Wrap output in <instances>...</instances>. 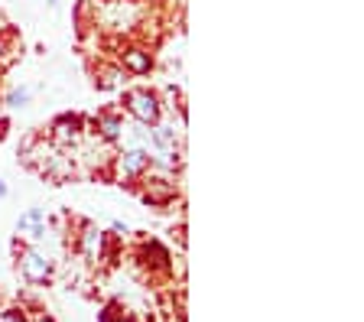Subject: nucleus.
I'll use <instances>...</instances> for the list:
<instances>
[{
	"label": "nucleus",
	"instance_id": "obj_12",
	"mask_svg": "<svg viewBox=\"0 0 364 322\" xmlns=\"http://www.w3.org/2000/svg\"><path fill=\"white\" fill-rule=\"evenodd\" d=\"M0 101H4L10 111H20V107H26L33 101V88H26V85H20V88H10V92L4 95Z\"/></svg>",
	"mask_w": 364,
	"mask_h": 322
},
{
	"label": "nucleus",
	"instance_id": "obj_10",
	"mask_svg": "<svg viewBox=\"0 0 364 322\" xmlns=\"http://www.w3.org/2000/svg\"><path fill=\"white\" fill-rule=\"evenodd\" d=\"M124 85H127V75L117 62H107V65L95 69V88L98 92H124Z\"/></svg>",
	"mask_w": 364,
	"mask_h": 322
},
{
	"label": "nucleus",
	"instance_id": "obj_18",
	"mask_svg": "<svg viewBox=\"0 0 364 322\" xmlns=\"http://www.w3.org/2000/svg\"><path fill=\"white\" fill-rule=\"evenodd\" d=\"M7 192H10L7 183H4V176H0V199H7Z\"/></svg>",
	"mask_w": 364,
	"mask_h": 322
},
{
	"label": "nucleus",
	"instance_id": "obj_4",
	"mask_svg": "<svg viewBox=\"0 0 364 322\" xmlns=\"http://www.w3.org/2000/svg\"><path fill=\"white\" fill-rule=\"evenodd\" d=\"M134 192L140 195V202H146V205H153V208H166L169 202H176V195H179L173 176H169V169H159V166H153L150 173L134 186Z\"/></svg>",
	"mask_w": 364,
	"mask_h": 322
},
{
	"label": "nucleus",
	"instance_id": "obj_8",
	"mask_svg": "<svg viewBox=\"0 0 364 322\" xmlns=\"http://www.w3.org/2000/svg\"><path fill=\"white\" fill-rule=\"evenodd\" d=\"M91 127H95V137H98L101 144L114 146V144H121L124 131H127V121H124L121 111H114V107H101L98 114L91 117Z\"/></svg>",
	"mask_w": 364,
	"mask_h": 322
},
{
	"label": "nucleus",
	"instance_id": "obj_19",
	"mask_svg": "<svg viewBox=\"0 0 364 322\" xmlns=\"http://www.w3.org/2000/svg\"><path fill=\"white\" fill-rule=\"evenodd\" d=\"M49 4H55V0H49Z\"/></svg>",
	"mask_w": 364,
	"mask_h": 322
},
{
	"label": "nucleus",
	"instance_id": "obj_13",
	"mask_svg": "<svg viewBox=\"0 0 364 322\" xmlns=\"http://www.w3.org/2000/svg\"><path fill=\"white\" fill-rule=\"evenodd\" d=\"M0 322H30V316L23 313V306H10L0 313Z\"/></svg>",
	"mask_w": 364,
	"mask_h": 322
},
{
	"label": "nucleus",
	"instance_id": "obj_6",
	"mask_svg": "<svg viewBox=\"0 0 364 322\" xmlns=\"http://www.w3.org/2000/svg\"><path fill=\"white\" fill-rule=\"evenodd\" d=\"M117 65L124 69L127 78H146L156 69V55H153V49L144 46V43H127V46H121V53H117Z\"/></svg>",
	"mask_w": 364,
	"mask_h": 322
},
{
	"label": "nucleus",
	"instance_id": "obj_2",
	"mask_svg": "<svg viewBox=\"0 0 364 322\" xmlns=\"http://www.w3.org/2000/svg\"><path fill=\"white\" fill-rule=\"evenodd\" d=\"M107 166H111V176L117 179V183L134 189V186L153 169V156L146 146H124V150H117V154L111 156Z\"/></svg>",
	"mask_w": 364,
	"mask_h": 322
},
{
	"label": "nucleus",
	"instance_id": "obj_1",
	"mask_svg": "<svg viewBox=\"0 0 364 322\" xmlns=\"http://www.w3.org/2000/svg\"><path fill=\"white\" fill-rule=\"evenodd\" d=\"M124 114L134 124H144V127H153V124L163 121L166 107H163V95L150 85H134V88H124Z\"/></svg>",
	"mask_w": 364,
	"mask_h": 322
},
{
	"label": "nucleus",
	"instance_id": "obj_7",
	"mask_svg": "<svg viewBox=\"0 0 364 322\" xmlns=\"http://www.w3.org/2000/svg\"><path fill=\"white\" fill-rule=\"evenodd\" d=\"M75 247L88 264H101L107 257V231H101L95 222H82L78 228V238H75Z\"/></svg>",
	"mask_w": 364,
	"mask_h": 322
},
{
	"label": "nucleus",
	"instance_id": "obj_15",
	"mask_svg": "<svg viewBox=\"0 0 364 322\" xmlns=\"http://www.w3.org/2000/svg\"><path fill=\"white\" fill-rule=\"evenodd\" d=\"M111 228L117 231V235H121V238H127V235H130V228H127V225H124V222H114Z\"/></svg>",
	"mask_w": 364,
	"mask_h": 322
},
{
	"label": "nucleus",
	"instance_id": "obj_5",
	"mask_svg": "<svg viewBox=\"0 0 364 322\" xmlns=\"http://www.w3.org/2000/svg\"><path fill=\"white\" fill-rule=\"evenodd\" d=\"M85 134H88V121H85L82 114H75V111H62V114H55L53 121H49V127H46V140L55 144L59 150L78 146L85 140Z\"/></svg>",
	"mask_w": 364,
	"mask_h": 322
},
{
	"label": "nucleus",
	"instance_id": "obj_16",
	"mask_svg": "<svg viewBox=\"0 0 364 322\" xmlns=\"http://www.w3.org/2000/svg\"><path fill=\"white\" fill-rule=\"evenodd\" d=\"M7 131H10V121H7V117H0V140L7 137Z\"/></svg>",
	"mask_w": 364,
	"mask_h": 322
},
{
	"label": "nucleus",
	"instance_id": "obj_17",
	"mask_svg": "<svg viewBox=\"0 0 364 322\" xmlns=\"http://www.w3.org/2000/svg\"><path fill=\"white\" fill-rule=\"evenodd\" d=\"M30 322H55V319H53V316H46V313H39L36 319H30Z\"/></svg>",
	"mask_w": 364,
	"mask_h": 322
},
{
	"label": "nucleus",
	"instance_id": "obj_3",
	"mask_svg": "<svg viewBox=\"0 0 364 322\" xmlns=\"http://www.w3.org/2000/svg\"><path fill=\"white\" fill-rule=\"evenodd\" d=\"M16 270L30 286H46L55 277V261L36 245H20L16 247Z\"/></svg>",
	"mask_w": 364,
	"mask_h": 322
},
{
	"label": "nucleus",
	"instance_id": "obj_14",
	"mask_svg": "<svg viewBox=\"0 0 364 322\" xmlns=\"http://www.w3.org/2000/svg\"><path fill=\"white\" fill-rule=\"evenodd\" d=\"M101 322H134V319H127V316H114V306H107L105 313H101Z\"/></svg>",
	"mask_w": 364,
	"mask_h": 322
},
{
	"label": "nucleus",
	"instance_id": "obj_9",
	"mask_svg": "<svg viewBox=\"0 0 364 322\" xmlns=\"http://www.w3.org/2000/svg\"><path fill=\"white\" fill-rule=\"evenodd\" d=\"M46 228H49V218L39 205L26 208V212L16 218V238H26V245H36L46 238Z\"/></svg>",
	"mask_w": 364,
	"mask_h": 322
},
{
	"label": "nucleus",
	"instance_id": "obj_11",
	"mask_svg": "<svg viewBox=\"0 0 364 322\" xmlns=\"http://www.w3.org/2000/svg\"><path fill=\"white\" fill-rule=\"evenodd\" d=\"M140 254H144V264L159 267V270H169V261H173V254L159 245V241H144V245H140Z\"/></svg>",
	"mask_w": 364,
	"mask_h": 322
}]
</instances>
